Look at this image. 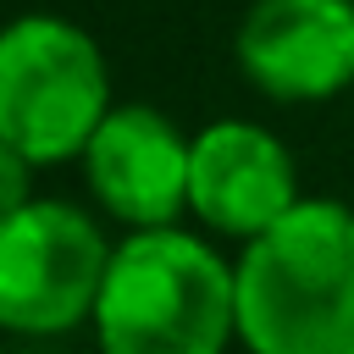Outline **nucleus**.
Wrapping results in <instances>:
<instances>
[{"label": "nucleus", "mask_w": 354, "mask_h": 354, "mask_svg": "<svg viewBox=\"0 0 354 354\" xmlns=\"http://www.w3.org/2000/svg\"><path fill=\"white\" fill-rule=\"evenodd\" d=\"M238 77L271 105H326L354 88V0H249L232 28Z\"/></svg>", "instance_id": "39448f33"}, {"label": "nucleus", "mask_w": 354, "mask_h": 354, "mask_svg": "<svg viewBox=\"0 0 354 354\" xmlns=\"http://www.w3.org/2000/svg\"><path fill=\"white\" fill-rule=\"evenodd\" d=\"M33 171H39L33 160H22L17 149H0V216L33 199Z\"/></svg>", "instance_id": "6e6552de"}, {"label": "nucleus", "mask_w": 354, "mask_h": 354, "mask_svg": "<svg viewBox=\"0 0 354 354\" xmlns=\"http://www.w3.org/2000/svg\"><path fill=\"white\" fill-rule=\"evenodd\" d=\"M111 61L100 39L61 11H22L0 33V149L39 171L77 166L111 116Z\"/></svg>", "instance_id": "7ed1b4c3"}, {"label": "nucleus", "mask_w": 354, "mask_h": 354, "mask_svg": "<svg viewBox=\"0 0 354 354\" xmlns=\"http://www.w3.org/2000/svg\"><path fill=\"white\" fill-rule=\"evenodd\" d=\"M94 354H227L238 343V266L188 221L122 232L94 321Z\"/></svg>", "instance_id": "f03ea898"}, {"label": "nucleus", "mask_w": 354, "mask_h": 354, "mask_svg": "<svg viewBox=\"0 0 354 354\" xmlns=\"http://www.w3.org/2000/svg\"><path fill=\"white\" fill-rule=\"evenodd\" d=\"M232 266L243 354H354V205L304 194Z\"/></svg>", "instance_id": "f257e3e1"}, {"label": "nucleus", "mask_w": 354, "mask_h": 354, "mask_svg": "<svg viewBox=\"0 0 354 354\" xmlns=\"http://www.w3.org/2000/svg\"><path fill=\"white\" fill-rule=\"evenodd\" d=\"M188 155L194 133L177 127L149 100H116L100 133L88 138L77 171L88 205L122 232L177 227L188 216Z\"/></svg>", "instance_id": "423d86ee"}, {"label": "nucleus", "mask_w": 354, "mask_h": 354, "mask_svg": "<svg viewBox=\"0 0 354 354\" xmlns=\"http://www.w3.org/2000/svg\"><path fill=\"white\" fill-rule=\"evenodd\" d=\"M116 238L94 205L33 194L0 216V326L22 343H61L94 321Z\"/></svg>", "instance_id": "20e7f679"}, {"label": "nucleus", "mask_w": 354, "mask_h": 354, "mask_svg": "<svg viewBox=\"0 0 354 354\" xmlns=\"http://www.w3.org/2000/svg\"><path fill=\"white\" fill-rule=\"evenodd\" d=\"M299 199V160L266 122L216 116L194 127L188 221L199 232H210L216 243H249L266 227H277Z\"/></svg>", "instance_id": "0eeeda50"}]
</instances>
